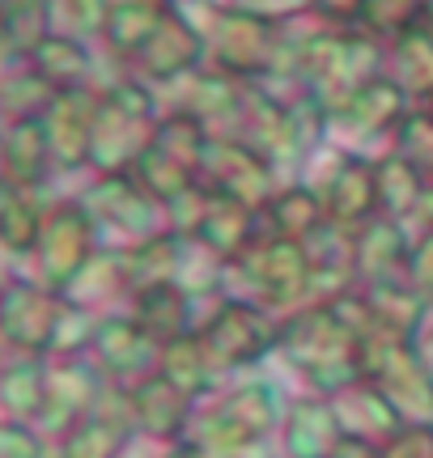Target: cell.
Instances as JSON below:
<instances>
[{"instance_id": "6da1fadb", "label": "cell", "mask_w": 433, "mask_h": 458, "mask_svg": "<svg viewBox=\"0 0 433 458\" xmlns=\"http://www.w3.org/2000/svg\"><path fill=\"white\" fill-rule=\"evenodd\" d=\"M276 416H281V399L272 382H238L196 399L183 442L200 458H238L276 428Z\"/></svg>"}, {"instance_id": "7a4b0ae2", "label": "cell", "mask_w": 433, "mask_h": 458, "mask_svg": "<svg viewBox=\"0 0 433 458\" xmlns=\"http://www.w3.org/2000/svg\"><path fill=\"white\" fill-rule=\"evenodd\" d=\"M361 344L352 340L332 306H301L281 318L276 352L289 360V369L310 382V391L332 399L344 386L361 382Z\"/></svg>"}, {"instance_id": "3957f363", "label": "cell", "mask_w": 433, "mask_h": 458, "mask_svg": "<svg viewBox=\"0 0 433 458\" xmlns=\"http://www.w3.org/2000/svg\"><path fill=\"white\" fill-rule=\"evenodd\" d=\"M157 89L140 77L115 81L94 106V128H89V162L102 174H128L136 157L149 148L157 128Z\"/></svg>"}, {"instance_id": "277c9868", "label": "cell", "mask_w": 433, "mask_h": 458, "mask_svg": "<svg viewBox=\"0 0 433 458\" xmlns=\"http://www.w3.org/2000/svg\"><path fill=\"white\" fill-rule=\"evenodd\" d=\"M196 340H200L204 357L216 374L221 369H250L267 352H276L281 323L272 318V310L255 306L247 297H221L213 314H204V323L196 327Z\"/></svg>"}, {"instance_id": "5b68a950", "label": "cell", "mask_w": 433, "mask_h": 458, "mask_svg": "<svg viewBox=\"0 0 433 458\" xmlns=\"http://www.w3.org/2000/svg\"><path fill=\"white\" fill-rule=\"evenodd\" d=\"M357 352H361V377L386 394V403L403 416V425L433 420V374L412 352V340L374 327Z\"/></svg>"}, {"instance_id": "8992f818", "label": "cell", "mask_w": 433, "mask_h": 458, "mask_svg": "<svg viewBox=\"0 0 433 458\" xmlns=\"http://www.w3.org/2000/svg\"><path fill=\"white\" fill-rule=\"evenodd\" d=\"M238 276L247 284V301L264 306V310H281V306H306L310 297V255L301 242H284V238H267L259 233L255 242L225 263V280Z\"/></svg>"}, {"instance_id": "52a82bcc", "label": "cell", "mask_w": 433, "mask_h": 458, "mask_svg": "<svg viewBox=\"0 0 433 458\" xmlns=\"http://www.w3.org/2000/svg\"><path fill=\"white\" fill-rule=\"evenodd\" d=\"M281 26H267L259 17H247L238 9L213 4L204 21V55L216 72H230L238 81H264L276 64Z\"/></svg>"}, {"instance_id": "ba28073f", "label": "cell", "mask_w": 433, "mask_h": 458, "mask_svg": "<svg viewBox=\"0 0 433 458\" xmlns=\"http://www.w3.org/2000/svg\"><path fill=\"white\" fill-rule=\"evenodd\" d=\"M272 179H276V170L267 165V157L259 148H250L247 140L225 136V131L208 136V148H204V162H200V187L242 199L247 208H264L267 196L276 191Z\"/></svg>"}, {"instance_id": "9c48e42d", "label": "cell", "mask_w": 433, "mask_h": 458, "mask_svg": "<svg viewBox=\"0 0 433 458\" xmlns=\"http://www.w3.org/2000/svg\"><path fill=\"white\" fill-rule=\"evenodd\" d=\"M204 60V26L187 13L183 4L174 0L166 9V17L157 21V30L149 34V43L132 55L136 72L145 85H179L183 77H191Z\"/></svg>"}, {"instance_id": "30bf717a", "label": "cell", "mask_w": 433, "mask_h": 458, "mask_svg": "<svg viewBox=\"0 0 433 458\" xmlns=\"http://www.w3.org/2000/svg\"><path fill=\"white\" fill-rule=\"evenodd\" d=\"M89 360L98 365V374L111 386L132 391L140 382H149L157 374V360H162V344L149 340L145 331L132 323V314H106L94 323L89 335Z\"/></svg>"}, {"instance_id": "8fae6325", "label": "cell", "mask_w": 433, "mask_h": 458, "mask_svg": "<svg viewBox=\"0 0 433 458\" xmlns=\"http://www.w3.org/2000/svg\"><path fill=\"white\" fill-rule=\"evenodd\" d=\"M315 187L323 199V213H327V225L349 233V238L378 216V179H374V157H366V153L340 148L332 157V170Z\"/></svg>"}, {"instance_id": "7c38bea8", "label": "cell", "mask_w": 433, "mask_h": 458, "mask_svg": "<svg viewBox=\"0 0 433 458\" xmlns=\"http://www.w3.org/2000/svg\"><path fill=\"white\" fill-rule=\"evenodd\" d=\"M38 272H43V284L64 293V284L85 263L98 255V225L94 216L85 213L81 204H64L43 221L38 229Z\"/></svg>"}, {"instance_id": "4fadbf2b", "label": "cell", "mask_w": 433, "mask_h": 458, "mask_svg": "<svg viewBox=\"0 0 433 458\" xmlns=\"http://www.w3.org/2000/svg\"><path fill=\"white\" fill-rule=\"evenodd\" d=\"M68 301L47 284H9L0 293V335L13 344L17 352H47L55 348V331L64 318Z\"/></svg>"}, {"instance_id": "5bb4252c", "label": "cell", "mask_w": 433, "mask_h": 458, "mask_svg": "<svg viewBox=\"0 0 433 458\" xmlns=\"http://www.w3.org/2000/svg\"><path fill=\"white\" fill-rule=\"evenodd\" d=\"M412 111V102L391 77H369L366 85H357L349 98H340L327 111V136L344 131L349 140H374V136H395L403 123V114Z\"/></svg>"}, {"instance_id": "9a60e30c", "label": "cell", "mask_w": 433, "mask_h": 458, "mask_svg": "<svg viewBox=\"0 0 433 458\" xmlns=\"http://www.w3.org/2000/svg\"><path fill=\"white\" fill-rule=\"evenodd\" d=\"M81 208L94 216V225H115L119 233H128L132 242L149 238L153 229H166L162 208L136 187L132 174H102V179L89 187V196H85Z\"/></svg>"}, {"instance_id": "2e32d148", "label": "cell", "mask_w": 433, "mask_h": 458, "mask_svg": "<svg viewBox=\"0 0 433 458\" xmlns=\"http://www.w3.org/2000/svg\"><path fill=\"white\" fill-rule=\"evenodd\" d=\"M102 386H106V377L98 374V365H94V360L64 357L60 360V369L47 374V394H43V411H38V420H43L51 433H60V437H64L68 428H77L85 416L94 411Z\"/></svg>"}, {"instance_id": "e0dca14e", "label": "cell", "mask_w": 433, "mask_h": 458, "mask_svg": "<svg viewBox=\"0 0 433 458\" xmlns=\"http://www.w3.org/2000/svg\"><path fill=\"white\" fill-rule=\"evenodd\" d=\"M408 229L403 221L391 216H374L352 233L349 246V267H352V284H386V280H403V263H408Z\"/></svg>"}, {"instance_id": "ac0fdd59", "label": "cell", "mask_w": 433, "mask_h": 458, "mask_svg": "<svg viewBox=\"0 0 433 458\" xmlns=\"http://www.w3.org/2000/svg\"><path fill=\"white\" fill-rule=\"evenodd\" d=\"M255 238H259V208H247L242 199L204 187L200 221L191 229V238H183V242H200L221 263H233Z\"/></svg>"}, {"instance_id": "d6986e66", "label": "cell", "mask_w": 433, "mask_h": 458, "mask_svg": "<svg viewBox=\"0 0 433 458\" xmlns=\"http://www.w3.org/2000/svg\"><path fill=\"white\" fill-rule=\"evenodd\" d=\"M250 81H238L230 72H216V68H196L191 77L179 81V98L170 102V111H187L196 114L208 131H230L242 98H247Z\"/></svg>"}, {"instance_id": "ffe728a7", "label": "cell", "mask_w": 433, "mask_h": 458, "mask_svg": "<svg viewBox=\"0 0 433 458\" xmlns=\"http://www.w3.org/2000/svg\"><path fill=\"white\" fill-rule=\"evenodd\" d=\"M323 225H327V213H323L315 182H284L259 208V233H267V238L310 242Z\"/></svg>"}, {"instance_id": "44dd1931", "label": "cell", "mask_w": 433, "mask_h": 458, "mask_svg": "<svg viewBox=\"0 0 433 458\" xmlns=\"http://www.w3.org/2000/svg\"><path fill=\"white\" fill-rule=\"evenodd\" d=\"M132 425L149 437V442H179L187 433L191 408L196 399H187L183 391H174L162 374H153L149 382L132 386Z\"/></svg>"}, {"instance_id": "7402d4cb", "label": "cell", "mask_w": 433, "mask_h": 458, "mask_svg": "<svg viewBox=\"0 0 433 458\" xmlns=\"http://www.w3.org/2000/svg\"><path fill=\"white\" fill-rule=\"evenodd\" d=\"M340 437H344V428L335 420L332 399H323V394H306V399H298L293 408L284 411L281 425L284 458H327Z\"/></svg>"}, {"instance_id": "603a6c76", "label": "cell", "mask_w": 433, "mask_h": 458, "mask_svg": "<svg viewBox=\"0 0 433 458\" xmlns=\"http://www.w3.org/2000/svg\"><path fill=\"white\" fill-rule=\"evenodd\" d=\"M383 77L400 85L412 106L433 98V34L420 21L383 43Z\"/></svg>"}, {"instance_id": "cb8c5ba5", "label": "cell", "mask_w": 433, "mask_h": 458, "mask_svg": "<svg viewBox=\"0 0 433 458\" xmlns=\"http://www.w3.org/2000/svg\"><path fill=\"white\" fill-rule=\"evenodd\" d=\"M332 408H335V420H340L344 433L366 437V442H374V445H383L386 437H395L403 428V416L386 403V394L378 391L374 382H366V377L344 386L340 394H332Z\"/></svg>"}, {"instance_id": "d4e9b609", "label": "cell", "mask_w": 433, "mask_h": 458, "mask_svg": "<svg viewBox=\"0 0 433 458\" xmlns=\"http://www.w3.org/2000/svg\"><path fill=\"white\" fill-rule=\"evenodd\" d=\"M132 323L157 344L179 340L187 331H196L191 327V293H187L183 284H174V280L149 284V289H136L132 293Z\"/></svg>"}, {"instance_id": "484cf974", "label": "cell", "mask_w": 433, "mask_h": 458, "mask_svg": "<svg viewBox=\"0 0 433 458\" xmlns=\"http://www.w3.org/2000/svg\"><path fill=\"white\" fill-rule=\"evenodd\" d=\"M179 263H183V238L170 233V229H153L149 238L123 246V267H128V297L136 289H149V284H179Z\"/></svg>"}, {"instance_id": "4316f807", "label": "cell", "mask_w": 433, "mask_h": 458, "mask_svg": "<svg viewBox=\"0 0 433 458\" xmlns=\"http://www.w3.org/2000/svg\"><path fill=\"white\" fill-rule=\"evenodd\" d=\"M170 4H174V0H111L102 38L111 43V51L132 60L136 51L149 43V34L157 30V21L166 17Z\"/></svg>"}, {"instance_id": "83f0119b", "label": "cell", "mask_w": 433, "mask_h": 458, "mask_svg": "<svg viewBox=\"0 0 433 458\" xmlns=\"http://www.w3.org/2000/svg\"><path fill=\"white\" fill-rule=\"evenodd\" d=\"M94 106L98 98H89L81 89H68L55 98V114H51V140L55 153L68 165L89 162V128H94Z\"/></svg>"}, {"instance_id": "f1b7e54d", "label": "cell", "mask_w": 433, "mask_h": 458, "mask_svg": "<svg viewBox=\"0 0 433 458\" xmlns=\"http://www.w3.org/2000/svg\"><path fill=\"white\" fill-rule=\"evenodd\" d=\"M157 374L166 377L174 391H183L187 399H204V394L213 391V382H216V369L208 365V357H204L196 331H187V335H179V340L162 344Z\"/></svg>"}, {"instance_id": "f546056e", "label": "cell", "mask_w": 433, "mask_h": 458, "mask_svg": "<svg viewBox=\"0 0 433 458\" xmlns=\"http://www.w3.org/2000/svg\"><path fill=\"white\" fill-rule=\"evenodd\" d=\"M128 293V267H123V250H98L94 259L85 263L77 276L64 284V301H72L77 310H89V306H102L111 297Z\"/></svg>"}, {"instance_id": "4dcf8cb0", "label": "cell", "mask_w": 433, "mask_h": 458, "mask_svg": "<svg viewBox=\"0 0 433 458\" xmlns=\"http://www.w3.org/2000/svg\"><path fill=\"white\" fill-rule=\"evenodd\" d=\"M361 289V284H357ZM366 301H369V314H374V323L383 331H395L403 340H412V331L420 327V318H425V297L408 284V280H386V284H369L366 289Z\"/></svg>"}, {"instance_id": "1f68e13d", "label": "cell", "mask_w": 433, "mask_h": 458, "mask_svg": "<svg viewBox=\"0 0 433 458\" xmlns=\"http://www.w3.org/2000/svg\"><path fill=\"white\" fill-rule=\"evenodd\" d=\"M374 179H378V216H391V221L417 216L425 179L403 162L400 153H383V157L374 162Z\"/></svg>"}, {"instance_id": "d6a6232c", "label": "cell", "mask_w": 433, "mask_h": 458, "mask_svg": "<svg viewBox=\"0 0 433 458\" xmlns=\"http://www.w3.org/2000/svg\"><path fill=\"white\" fill-rule=\"evenodd\" d=\"M43 394H47V374L26 360V365H17L4 374L0 382V403H4V420H17V425H26V420H38V411H43Z\"/></svg>"}, {"instance_id": "836d02e7", "label": "cell", "mask_w": 433, "mask_h": 458, "mask_svg": "<svg viewBox=\"0 0 433 458\" xmlns=\"http://www.w3.org/2000/svg\"><path fill=\"white\" fill-rule=\"evenodd\" d=\"M395 145H391V153H400L403 162L417 170L420 179H433V114L420 111V106H412V111L403 114V123L395 128V136H391Z\"/></svg>"}, {"instance_id": "e575fe53", "label": "cell", "mask_w": 433, "mask_h": 458, "mask_svg": "<svg viewBox=\"0 0 433 458\" xmlns=\"http://www.w3.org/2000/svg\"><path fill=\"white\" fill-rule=\"evenodd\" d=\"M425 13V0H366L361 9V30H369L374 38H395L400 30L417 26Z\"/></svg>"}, {"instance_id": "d590c367", "label": "cell", "mask_w": 433, "mask_h": 458, "mask_svg": "<svg viewBox=\"0 0 433 458\" xmlns=\"http://www.w3.org/2000/svg\"><path fill=\"white\" fill-rule=\"evenodd\" d=\"M403 280L417 289L425 301H433V225H425L408 246V263H403Z\"/></svg>"}, {"instance_id": "8d00e7d4", "label": "cell", "mask_w": 433, "mask_h": 458, "mask_svg": "<svg viewBox=\"0 0 433 458\" xmlns=\"http://www.w3.org/2000/svg\"><path fill=\"white\" fill-rule=\"evenodd\" d=\"M221 4L247 17H259L267 26H289V21L310 13V0H221Z\"/></svg>"}, {"instance_id": "74e56055", "label": "cell", "mask_w": 433, "mask_h": 458, "mask_svg": "<svg viewBox=\"0 0 433 458\" xmlns=\"http://www.w3.org/2000/svg\"><path fill=\"white\" fill-rule=\"evenodd\" d=\"M378 458H433V420L403 425L395 437L378 445Z\"/></svg>"}, {"instance_id": "f35d334b", "label": "cell", "mask_w": 433, "mask_h": 458, "mask_svg": "<svg viewBox=\"0 0 433 458\" xmlns=\"http://www.w3.org/2000/svg\"><path fill=\"white\" fill-rule=\"evenodd\" d=\"M361 9H366V0H310V13L318 17V26H332V30L361 26Z\"/></svg>"}, {"instance_id": "ab89813d", "label": "cell", "mask_w": 433, "mask_h": 458, "mask_svg": "<svg viewBox=\"0 0 433 458\" xmlns=\"http://www.w3.org/2000/svg\"><path fill=\"white\" fill-rule=\"evenodd\" d=\"M0 458H43V442L17 420H0Z\"/></svg>"}, {"instance_id": "60d3db41", "label": "cell", "mask_w": 433, "mask_h": 458, "mask_svg": "<svg viewBox=\"0 0 433 458\" xmlns=\"http://www.w3.org/2000/svg\"><path fill=\"white\" fill-rule=\"evenodd\" d=\"M412 352L420 357V365L433 374V301L425 306V318H420V327L412 331Z\"/></svg>"}, {"instance_id": "b9f144b4", "label": "cell", "mask_w": 433, "mask_h": 458, "mask_svg": "<svg viewBox=\"0 0 433 458\" xmlns=\"http://www.w3.org/2000/svg\"><path fill=\"white\" fill-rule=\"evenodd\" d=\"M327 458H378V445L366 442V437H352V433H344Z\"/></svg>"}, {"instance_id": "7bdbcfd3", "label": "cell", "mask_w": 433, "mask_h": 458, "mask_svg": "<svg viewBox=\"0 0 433 458\" xmlns=\"http://www.w3.org/2000/svg\"><path fill=\"white\" fill-rule=\"evenodd\" d=\"M417 216L425 221V225H433V179H425V191H420V208Z\"/></svg>"}, {"instance_id": "ee69618b", "label": "cell", "mask_w": 433, "mask_h": 458, "mask_svg": "<svg viewBox=\"0 0 433 458\" xmlns=\"http://www.w3.org/2000/svg\"><path fill=\"white\" fill-rule=\"evenodd\" d=\"M162 458H200V454H196V450H191V445H187V442H174V445H170V450H166V454H162Z\"/></svg>"}, {"instance_id": "f6af8a7d", "label": "cell", "mask_w": 433, "mask_h": 458, "mask_svg": "<svg viewBox=\"0 0 433 458\" xmlns=\"http://www.w3.org/2000/svg\"><path fill=\"white\" fill-rule=\"evenodd\" d=\"M420 26L433 34V0H425V13H420Z\"/></svg>"}, {"instance_id": "bcb514c9", "label": "cell", "mask_w": 433, "mask_h": 458, "mask_svg": "<svg viewBox=\"0 0 433 458\" xmlns=\"http://www.w3.org/2000/svg\"><path fill=\"white\" fill-rule=\"evenodd\" d=\"M420 111H429V114H433V98H425V102H420Z\"/></svg>"}]
</instances>
